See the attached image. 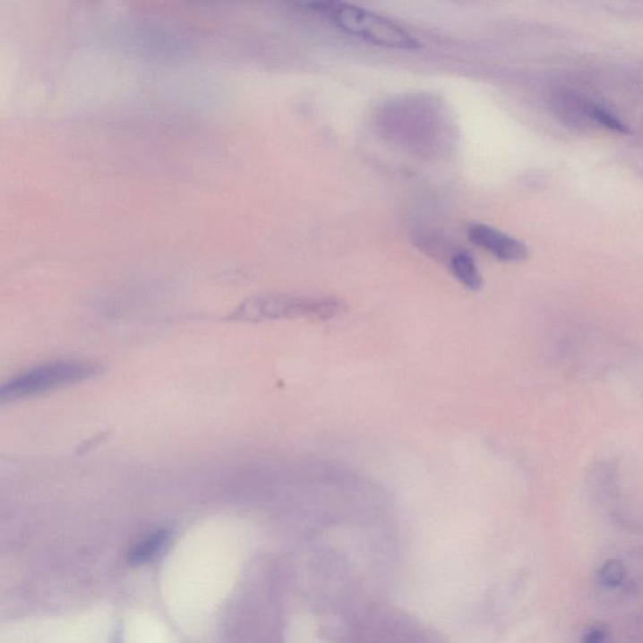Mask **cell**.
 Returning <instances> with one entry per match:
<instances>
[{"instance_id": "obj_1", "label": "cell", "mask_w": 643, "mask_h": 643, "mask_svg": "<svg viewBox=\"0 0 643 643\" xmlns=\"http://www.w3.org/2000/svg\"><path fill=\"white\" fill-rule=\"evenodd\" d=\"M326 18L343 33L396 51H417L423 45L399 23L383 15L343 2H312L305 4Z\"/></svg>"}, {"instance_id": "obj_2", "label": "cell", "mask_w": 643, "mask_h": 643, "mask_svg": "<svg viewBox=\"0 0 643 643\" xmlns=\"http://www.w3.org/2000/svg\"><path fill=\"white\" fill-rule=\"evenodd\" d=\"M346 303L332 296L270 293L253 296L236 309L243 321H329L345 313Z\"/></svg>"}, {"instance_id": "obj_3", "label": "cell", "mask_w": 643, "mask_h": 643, "mask_svg": "<svg viewBox=\"0 0 643 643\" xmlns=\"http://www.w3.org/2000/svg\"><path fill=\"white\" fill-rule=\"evenodd\" d=\"M101 373V366L90 361L64 360L49 362L18 374L2 387L3 401L26 398L59 389Z\"/></svg>"}, {"instance_id": "obj_4", "label": "cell", "mask_w": 643, "mask_h": 643, "mask_svg": "<svg viewBox=\"0 0 643 643\" xmlns=\"http://www.w3.org/2000/svg\"><path fill=\"white\" fill-rule=\"evenodd\" d=\"M467 236L474 245L489 253L498 261L518 263L529 257V249L523 242L494 227L471 223L467 227Z\"/></svg>"}, {"instance_id": "obj_5", "label": "cell", "mask_w": 643, "mask_h": 643, "mask_svg": "<svg viewBox=\"0 0 643 643\" xmlns=\"http://www.w3.org/2000/svg\"><path fill=\"white\" fill-rule=\"evenodd\" d=\"M449 267H450L452 276L457 278L465 288L470 290L482 288L484 283L482 273L469 253L455 252L449 261Z\"/></svg>"}, {"instance_id": "obj_6", "label": "cell", "mask_w": 643, "mask_h": 643, "mask_svg": "<svg viewBox=\"0 0 643 643\" xmlns=\"http://www.w3.org/2000/svg\"><path fill=\"white\" fill-rule=\"evenodd\" d=\"M170 534L167 529H159L156 532L149 534L146 538L137 543L135 547L131 549L129 553V562L133 566L139 564H146L154 561L159 554L167 547Z\"/></svg>"}, {"instance_id": "obj_7", "label": "cell", "mask_w": 643, "mask_h": 643, "mask_svg": "<svg viewBox=\"0 0 643 643\" xmlns=\"http://www.w3.org/2000/svg\"><path fill=\"white\" fill-rule=\"evenodd\" d=\"M583 110H585L587 116L596 121V123L602 124L605 129L616 131V133H630V129L623 124V121H621L616 115L605 110L602 106L588 103Z\"/></svg>"}, {"instance_id": "obj_8", "label": "cell", "mask_w": 643, "mask_h": 643, "mask_svg": "<svg viewBox=\"0 0 643 643\" xmlns=\"http://www.w3.org/2000/svg\"><path fill=\"white\" fill-rule=\"evenodd\" d=\"M601 582L607 587H617L622 583L624 579V567L621 562L610 561L602 567Z\"/></svg>"}, {"instance_id": "obj_9", "label": "cell", "mask_w": 643, "mask_h": 643, "mask_svg": "<svg viewBox=\"0 0 643 643\" xmlns=\"http://www.w3.org/2000/svg\"><path fill=\"white\" fill-rule=\"evenodd\" d=\"M604 632L602 630L592 629L583 639L582 643H604Z\"/></svg>"}]
</instances>
